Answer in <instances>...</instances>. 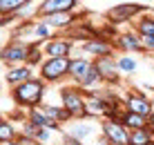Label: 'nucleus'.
Wrapping results in <instances>:
<instances>
[{
    "label": "nucleus",
    "instance_id": "13",
    "mask_svg": "<svg viewBox=\"0 0 154 145\" xmlns=\"http://www.w3.org/2000/svg\"><path fill=\"white\" fill-rule=\"evenodd\" d=\"M31 78H36V76H34V67H29V65H11V67H7V74H5V80L11 87L25 83V80H31Z\"/></svg>",
    "mask_w": 154,
    "mask_h": 145
},
{
    "label": "nucleus",
    "instance_id": "21",
    "mask_svg": "<svg viewBox=\"0 0 154 145\" xmlns=\"http://www.w3.org/2000/svg\"><path fill=\"white\" fill-rule=\"evenodd\" d=\"M69 134L74 138H78V141H87V138H92L94 134H96V130H94V125H89V123H74V125L69 127Z\"/></svg>",
    "mask_w": 154,
    "mask_h": 145
},
{
    "label": "nucleus",
    "instance_id": "17",
    "mask_svg": "<svg viewBox=\"0 0 154 145\" xmlns=\"http://www.w3.org/2000/svg\"><path fill=\"white\" fill-rule=\"evenodd\" d=\"M105 114H107V103L100 100L98 96L89 94L87 103H85V116L87 119H105Z\"/></svg>",
    "mask_w": 154,
    "mask_h": 145
},
{
    "label": "nucleus",
    "instance_id": "30",
    "mask_svg": "<svg viewBox=\"0 0 154 145\" xmlns=\"http://www.w3.org/2000/svg\"><path fill=\"white\" fill-rule=\"evenodd\" d=\"M0 145H20V141H18V138H16V141H2Z\"/></svg>",
    "mask_w": 154,
    "mask_h": 145
},
{
    "label": "nucleus",
    "instance_id": "31",
    "mask_svg": "<svg viewBox=\"0 0 154 145\" xmlns=\"http://www.w3.org/2000/svg\"><path fill=\"white\" fill-rule=\"evenodd\" d=\"M94 145H112V143H109L107 138H105V141H98V143H94Z\"/></svg>",
    "mask_w": 154,
    "mask_h": 145
},
{
    "label": "nucleus",
    "instance_id": "6",
    "mask_svg": "<svg viewBox=\"0 0 154 145\" xmlns=\"http://www.w3.org/2000/svg\"><path fill=\"white\" fill-rule=\"evenodd\" d=\"M100 132H103V136L107 138L112 145H130L132 130H130V127H125L121 121H107V119H105Z\"/></svg>",
    "mask_w": 154,
    "mask_h": 145
},
{
    "label": "nucleus",
    "instance_id": "1",
    "mask_svg": "<svg viewBox=\"0 0 154 145\" xmlns=\"http://www.w3.org/2000/svg\"><path fill=\"white\" fill-rule=\"evenodd\" d=\"M11 98L16 100V105L20 107H38L45 98V80L42 78H31L25 83L11 87Z\"/></svg>",
    "mask_w": 154,
    "mask_h": 145
},
{
    "label": "nucleus",
    "instance_id": "20",
    "mask_svg": "<svg viewBox=\"0 0 154 145\" xmlns=\"http://www.w3.org/2000/svg\"><path fill=\"white\" fill-rule=\"evenodd\" d=\"M121 123H123L125 127H130V130H143V127H147V119L141 114H134V112H123V116H121Z\"/></svg>",
    "mask_w": 154,
    "mask_h": 145
},
{
    "label": "nucleus",
    "instance_id": "3",
    "mask_svg": "<svg viewBox=\"0 0 154 145\" xmlns=\"http://www.w3.org/2000/svg\"><path fill=\"white\" fill-rule=\"evenodd\" d=\"M147 11V5H139V2H121L114 5L112 9L105 11V18H107L109 25H121V23H130L132 18H136L139 14Z\"/></svg>",
    "mask_w": 154,
    "mask_h": 145
},
{
    "label": "nucleus",
    "instance_id": "15",
    "mask_svg": "<svg viewBox=\"0 0 154 145\" xmlns=\"http://www.w3.org/2000/svg\"><path fill=\"white\" fill-rule=\"evenodd\" d=\"M92 67H94V60H89V58H85V56H76V58H72V65H69V78L78 85L85 76H87V72H89Z\"/></svg>",
    "mask_w": 154,
    "mask_h": 145
},
{
    "label": "nucleus",
    "instance_id": "2",
    "mask_svg": "<svg viewBox=\"0 0 154 145\" xmlns=\"http://www.w3.org/2000/svg\"><path fill=\"white\" fill-rule=\"evenodd\" d=\"M60 100L63 107L72 112L74 119H87L85 116V103H87V96L83 94V87H63L60 89Z\"/></svg>",
    "mask_w": 154,
    "mask_h": 145
},
{
    "label": "nucleus",
    "instance_id": "23",
    "mask_svg": "<svg viewBox=\"0 0 154 145\" xmlns=\"http://www.w3.org/2000/svg\"><path fill=\"white\" fill-rule=\"evenodd\" d=\"M98 83H103V78H100L98 69H96V67H92V69L87 72V76H85L81 83H78V87H83V89H92V87H96Z\"/></svg>",
    "mask_w": 154,
    "mask_h": 145
},
{
    "label": "nucleus",
    "instance_id": "19",
    "mask_svg": "<svg viewBox=\"0 0 154 145\" xmlns=\"http://www.w3.org/2000/svg\"><path fill=\"white\" fill-rule=\"evenodd\" d=\"M130 145H154V130H150V125L143 130H132Z\"/></svg>",
    "mask_w": 154,
    "mask_h": 145
},
{
    "label": "nucleus",
    "instance_id": "14",
    "mask_svg": "<svg viewBox=\"0 0 154 145\" xmlns=\"http://www.w3.org/2000/svg\"><path fill=\"white\" fill-rule=\"evenodd\" d=\"M38 20H42L45 25H49L51 29H69V27L76 23V16H74L72 11H58V14L40 16Z\"/></svg>",
    "mask_w": 154,
    "mask_h": 145
},
{
    "label": "nucleus",
    "instance_id": "4",
    "mask_svg": "<svg viewBox=\"0 0 154 145\" xmlns=\"http://www.w3.org/2000/svg\"><path fill=\"white\" fill-rule=\"evenodd\" d=\"M72 58H45L40 65V78L45 83H58L65 76H69Z\"/></svg>",
    "mask_w": 154,
    "mask_h": 145
},
{
    "label": "nucleus",
    "instance_id": "27",
    "mask_svg": "<svg viewBox=\"0 0 154 145\" xmlns=\"http://www.w3.org/2000/svg\"><path fill=\"white\" fill-rule=\"evenodd\" d=\"M42 56H45V51H42L38 45H34V47H31V51H29L27 65H29V67H40L42 63H45V60H42Z\"/></svg>",
    "mask_w": 154,
    "mask_h": 145
},
{
    "label": "nucleus",
    "instance_id": "10",
    "mask_svg": "<svg viewBox=\"0 0 154 145\" xmlns=\"http://www.w3.org/2000/svg\"><path fill=\"white\" fill-rule=\"evenodd\" d=\"M42 51L47 58H69L74 51V40L67 38H49L42 42Z\"/></svg>",
    "mask_w": 154,
    "mask_h": 145
},
{
    "label": "nucleus",
    "instance_id": "26",
    "mask_svg": "<svg viewBox=\"0 0 154 145\" xmlns=\"http://www.w3.org/2000/svg\"><path fill=\"white\" fill-rule=\"evenodd\" d=\"M16 136H18L16 127L5 119L2 123H0V143H2V141H16Z\"/></svg>",
    "mask_w": 154,
    "mask_h": 145
},
{
    "label": "nucleus",
    "instance_id": "16",
    "mask_svg": "<svg viewBox=\"0 0 154 145\" xmlns=\"http://www.w3.org/2000/svg\"><path fill=\"white\" fill-rule=\"evenodd\" d=\"M27 121H29V123H34V125H38V127L51 130V132H58V130H60V123L51 121L49 116L42 112V107H31V110L27 112Z\"/></svg>",
    "mask_w": 154,
    "mask_h": 145
},
{
    "label": "nucleus",
    "instance_id": "12",
    "mask_svg": "<svg viewBox=\"0 0 154 145\" xmlns=\"http://www.w3.org/2000/svg\"><path fill=\"white\" fill-rule=\"evenodd\" d=\"M78 7V0H42L38 5V16H47V14H58V11H74Z\"/></svg>",
    "mask_w": 154,
    "mask_h": 145
},
{
    "label": "nucleus",
    "instance_id": "28",
    "mask_svg": "<svg viewBox=\"0 0 154 145\" xmlns=\"http://www.w3.org/2000/svg\"><path fill=\"white\" fill-rule=\"evenodd\" d=\"M63 145H83V141L74 138L72 134H65V138H63Z\"/></svg>",
    "mask_w": 154,
    "mask_h": 145
},
{
    "label": "nucleus",
    "instance_id": "9",
    "mask_svg": "<svg viewBox=\"0 0 154 145\" xmlns=\"http://www.w3.org/2000/svg\"><path fill=\"white\" fill-rule=\"evenodd\" d=\"M94 67L98 69L103 83H119V80H121V69H119V63H116L114 56L94 58Z\"/></svg>",
    "mask_w": 154,
    "mask_h": 145
},
{
    "label": "nucleus",
    "instance_id": "7",
    "mask_svg": "<svg viewBox=\"0 0 154 145\" xmlns=\"http://www.w3.org/2000/svg\"><path fill=\"white\" fill-rule=\"evenodd\" d=\"M81 49L85 54L94 58H100V56H114V49H116V42H112V38H100V36H94V38H87L81 42Z\"/></svg>",
    "mask_w": 154,
    "mask_h": 145
},
{
    "label": "nucleus",
    "instance_id": "25",
    "mask_svg": "<svg viewBox=\"0 0 154 145\" xmlns=\"http://www.w3.org/2000/svg\"><path fill=\"white\" fill-rule=\"evenodd\" d=\"M116 63H119V69L123 74H134L136 69H139V63H136L132 56H119V58H116Z\"/></svg>",
    "mask_w": 154,
    "mask_h": 145
},
{
    "label": "nucleus",
    "instance_id": "24",
    "mask_svg": "<svg viewBox=\"0 0 154 145\" xmlns=\"http://www.w3.org/2000/svg\"><path fill=\"white\" fill-rule=\"evenodd\" d=\"M136 31L141 36H154V16H143L136 23Z\"/></svg>",
    "mask_w": 154,
    "mask_h": 145
},
{
    "label": "nucleus",
    "instance_id": "29",
    "mask_svg": "<svg viewBox=\"0 0 154 145\" xmlns=\"http://www.w3.org/2000/svg\"><path fill=\"white\" fill-rule=\"evenodd\" d=\"M147 125H150V130H154V112L147 116Z\"/></svg>",
    "mask_w": 154,
    "mask_h": 145
},
{
    "label": "nucleus",
    "instance_id": "11",
    "mask_svg": "<svg viewBox=\"0 0 154 145\" xmlns=\"http://www.w3.org/2000/svg\"><path fill=\"white\" fill-rule=\"evenodd\" d=\"M116 49L121 51H145V45H143V36L139 31H125V34L116 36Z\"/></svg>",
    "mask_w": 154,
    "mask_h": 145
},
{
    "label": "nucleus",
    "instance_id": "8",
    "mask_svg": "<svg viewBox=\"0 0 154 145\" xmlns=\"http://www.w3.org/2000/svg\"><path fill=\"white\" fill-rule=\"evenodd\" d=\"M123 105H125V110L127 112H134V114H141V116H150L152 112H154V105H152V100L147 98L143 92H134L132 89L130 94L125 96V100H123Z\"/></svg>",
    "mask_w": 154,
    "mask_h": 145
},
{
    "label": "nucleus",
    "instance_id": "22",
    "mask_svg": "<svg viewBox=\"0 0 154 145\" xmlns=\"http://www.w3.org/2000/svg\"><path fill=\"white\" fill-rule=\"evenodd\" d=\"M54 29H51L49 25H45L42 20H36L34 23V40L36 42H45V40H49V38H54Z\"/></svg>",
    "mask_w": 154,
    "mask_h": 145
},
{
    "label": "nucleus",
    "instance_id": "18",
    "mask_svg": "<svg viewBox=\"0 0 154 145\" xmlns=\"http://www.w3.org/2000/svg\"><path fill=\"white\" fill-rule=\"evenodd\" d=\"M42 112H45L47 116H49L51 121H56V123H69V121H74V116H72V112L69 110H65V107H58V105H42Z\"/></svg>",
    "mask_w": 154,
    "mask_h": 145
},
{
    "label": "nucleus",
    "instance_id": "5",
    "mask_svg": "<svg viewBox=\"0 0 154 145\" xmlns=\"http://www.w3.org/2000/svg\"><path fill=\"white\" fill-rule=\"evenodd\" d=\"M34 47V42H23V40H11L2 47V63L7 67L11 65H27L29 51Z\"/></svg>",
    "mask_w": 154,
    "mask_h": 145
}]
</instances>
